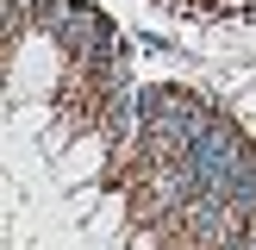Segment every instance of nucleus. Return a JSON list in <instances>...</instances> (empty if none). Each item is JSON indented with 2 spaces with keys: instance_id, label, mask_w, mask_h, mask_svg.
<instances>
[{
  "instance_id": "obj_1",
  "label": "nucleus",
  "mask_w": 256,
  "mask_h": 250,
  "mask_svg": "<svg viewBox=\"0 0 256 250\" xmlns=\"http://www.w3.org/2000/svg\"><path fill=\"white\" fill-rule=\"evenodd\" d=\"M50 44L62 50V69H94V62L119 56V32H112V19L100 6H82V0H69L56 19V32H50Z\"/></svg>"
}]
</instances>
